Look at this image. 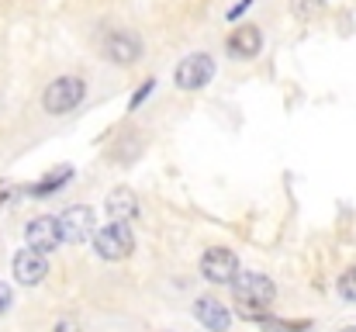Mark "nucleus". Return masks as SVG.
<instances>
[{
	"label": "nucleus",
	"instance_id": "f257e3e1",
	"mask_svg": "<svg viewBox=\"0 0 356 332\" xmlns=\"http://www.w3.org/2000/svg\"><path fill=\"white\" fill-rule=\"evenodd\" d=\"M232 280V298L245 319H263L277 298V284L266 274H236Z\"/></svg>",
	"mask_w": 356,
	"mask_h": 332
},
{
	"label": "nucleus",
	"instance_id": "f03ea898",
	"mask_svg": "<svg viewBox=\"0 0 356 332\" xmlns=\"http://www.w3.org/2000/svg\"><path fill=\"white\" fill-rule=\"evenodd\" d=\"M83 94H87V84L80 77H56L42 94V108L59 118V114H70L73 108H80Z\"/></svg>",
	"mask_w": 356,
	"mask_h": 332
},
{
	"label": "nucleus",
	"instance_id": "7ed1b4c3",
	"mask_svg": "<svg viewBox=\"0 0 356 332\" xmlns=\"http://www.w3.org/2000/svg\"><path fill=\"white\" fill-rule=\"evenodd\" d=\"M131 249H135V235H131V228L124 225V221H111V225H104L97 235H94V253L101 256V260H124V256H131Z\"/></svg>",
	"mask_w": 356,
	"mask_h": 332
},
{
	"label": "nucleus",
	"instance_id": "20e7f679",
	"mask_svg": "<svg viewBox=\"0 0 356 332\" xmlns=\"http://www.w3.org/2000/svg\"><path fill=\"white\" fill-rule=\"evenodd\" d=\"M101 49H104V56H108L115 66H135V63L142 59V38H138L135 31H128V28H111V31L104 35Z\"/></svg>",
	"mask_w": 356,
	"mask_h": 332
},
{
	"label": "nucleus",
	"instance_id": "39448f33",
	"mask_svg": "<svg viewBox=\"0 0 356 332\" xmlns=\"http://www.w3.org/2000/svg\"><path fill=\"white\" fill-rule=\"evenodd\" d=\"M211 77H215V59L208 52H191L173 73L180 90H201V87L211 84Z\"/></svg>",
	"mask_w": 356,
	"mask_h": 332
},
{
	"label": "nucleus",
	"instance_id": "423d86ee",
	"mask_svg": "<svg viewBox=\"0 0 356 332\" xmlns=\"http://www.w3.org/2000/svg\"><path fill=\"white\" fill-rule=\"evenodd\" d=\"M59 242H70V246H80L94 235V208L90 205H73L59 215Z\"/></svg>",
	"mask_w": 356,
	"mask_h": 332
},
{
	"label": "nucleus",
	"instance_id": "0eeeda50",
	"mask_svg": "<svg viewBox=\"0 0 356 332\" xmlns=\"http://www.w3.org/2000/svg\"><path fill=\"white\" fill-rule=\"evenodd\" d=\"M238 274V256L232 249H222V246H211L204 256H201V277L208 284H232Z\"/></svg>",
	"mask_w": 356,
	"mask_h": 332
},
{
	"label": "nucleus",
	"instance_id": "6e6552de",
	"mask_svg": "<svg viewBox=\"0 0 356 332\" xmlns=\"http://www.w3.org/2000/svg\"><path fill=\"white\" fill-rule=\"evenodd\" d=\"M14 277H17V284H24V287H35V284H42L45 277H49V253H38V249H21L17 256H14Z\"/></svg>",
	"mask_w": 356,
	"mask_h": 332
},
{
	"label": "nucleus",
	"instance_id": "1a4fd4ad",
	"mask_svg": "<svg viewBox=\"0 0 356 332\" xmlns=\"http://www.w3.org/2000/svg\"><path fill=\"white\" fill-rule=\"evenodd\" d=\"M225 49H229V56H232V59L249 63V59H256V56H259V49H263V31H259L256 24H238L236 31L229 35Z\"/></svg>",
	"mask_w": 356,
	"mask_h": 332
},
{
	"label": "nucleus",
	"instance_id": "9d476101",
	"mask_svg": "<svg viewBox=\"0 0 356 332\" xmlns=\"http://www.w3.org/2000/svg\"><path fill=\"white\" fill-rule=\"evenodd\" d=\"M24 239H28L31 249L49 253V249L59 246V221L52 219V215H38V219H31L24 225Z\"/></svg>",
	"mask_w": 356,
	"mask_h": 332
},
{
	"label": "nucleus",
	"instance_id": "9b49d317",
	"mask_svg": "<svg viewBox=\"0 0 356 332\" xmlns=\"http://www.w3.org/2000/svg\"><path fill=\"white\" fill-rule=\"evenodd\" d=\"M194 315H197V322H201L204 329H211V332H225V329H229V322H232L229 308H225L218 298H211V294L197 298V305H194Z\"/></svg>",
	"mask_w": 356,
	"mask_h": 332
},
{
	"label": "nucleus",
	"instance_id": "f8f14e48",
	"mask_svg": "<svg viewBox=\"0 0 356 332\" xmlns=\"http://www.w3.org/2000/svg\"><path fill=\"white\" fill-rule=\"evenodd\" d=\"M108 215H111V221H135L138 219V198L128 191V187H118V191H111L108 194Z\"/></svg>",
	"mask_w": 356,
	"mask_h": 332
},
{
	"label": "nucleus",
	"instance_id": "ddd939ff",
	"mask_svg": "<svg viewBox=\"0 0 356 332\" xmlns=\"http://www.w3.org/2000/svg\"><path fill=\"white\" fill-rule=\"evenodd\" d=\"M70 177H73V166H63V170H56L52 177H45L42 184H35V187H31V198H49V194H52V191H59V187H63Z\"/></svg>",
	"mask_w": 356,
	"mask_h": 332
},
{
	"label": "nucleus",
	"instance_id": "4468645a",
	"mask_svg": "<svg viewBox=\"0 0 356 332\" xmlns=\"http://www.w3.org/2000/svg\"><path fill=\"white\" fill-rule=\"evenodd\" d=\"M339 298H343V301H356V267H350V270L339 277Z\"/></svg>",
	"mask_w": 356,
	"mask_h": 332
},
{
	"label": "nucleus",
	"instance_id": "2eb2a0df",
	"mask_svg": "<svg viewBox=\"0 0 356 332\" xmlns=\"http://www.w3.org/2000/svg\"><path fill=\"white\" fill-rule=\"evenodd\" d=\"M10 305H14V294H10V287L0 280V315H7V312H10Z\"/></svg>",
	"mask_w": 356,
	"mask_h": 332
},
{
	"label": "nucleus",
	"instance_id": "dca6fc26",
	"mask_svg": "<svg viewBox=\"0 0 356 332\" xmlns=\"http://www.w3.org/2000/svg\"><path fill=\"white\" fill-rule=\"evenodd\" d=\"M152 87H156V80H145V84H142V87H138V94H135V97H131V108H135V104H142V97H145V94H149V90H152Z\"/></svg>",
	"mask_w": 356,
	"mask_h": 332
},
{
	"label": "nucleus",
	"instance_id": "f3484780",
	"mask_svg": "<svg viewBox=\"0 0 356 332\" xmlns=\"http://www.w3.org/2000/svg\"><path fill=\"white\" fill-rule=\"evenodd\" d=\"M339 332H356V326H346V329H339Z\"/></svg>",
	"mask_w": 356,
	"mask_h": 332
}]
</instances>
